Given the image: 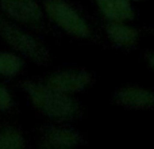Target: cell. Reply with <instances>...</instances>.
I'll list each match as a JSON object with an SVG mask.
<instances>
[{
    "instance_id": "6da1fadb",
    "label": "cell",
    "mask_w": 154,
    "mask_h": 149,
    "mask_svg": "<svg viewBox=\"0 0 154 149\" xmlns=\"http://www.w3.org/2000/svg\"><path fill=\"white\" fill-rule=\"evenodd\" d=\"M19 88L32 107L51 122L69 123L81 118V104L75 95L54 90L42 80H23L19 83Z\"/></svg>"
},
{
    "instance_id": "7a4b0ae2",
    "label": "cell",
    "mask_w": 154,
    "mask_h": 149,
    "mask_svg": "<svg viewBox=\"0 0 154 149\" xmlns=\"http://www.w3.org/2000/svg\"><path fill=\"white\" fill-rule=\"evenodd\" d=\"M0 38L26 60L45 67L51 61L49 48L31 30L12 22L0 12Z\"/></svg>"
},
{
    "instance_id": "3957f363",
    "label": "cell",
    "mask_w": 154,
    "mask_h": 149,
    "mask_svg": "<svg viewBox=\"0 0 154 149\" xmlns=\"http://www.w3.org/2000/svg\"><path fill=\"white\" fill-rule=\"evenodd\" d=\"M46 19L76 40H91L93 27L69 0H39Z\"/></svg>"
},
{
    "instance_id": "277c9868",
    "label": "cell",
    "mask_w": 154,
    "mask_h": 149,
    "mask_svg": "<svg viewBox=\"0 0 154 149\" xmlns=\"http://www.w3.org/2000/svg\"><path fill=\"white\" fill-rule=\"evenodd\" d=\"M0 12L31 31L46 29L48 19L39 0H0Z\"/></svg>"
},
{
    "instance_id": "5b68a950",
    "label": "cell",
    "mask_w": 154,
    "mask_h": 149,
    "mask_svg": "<svg viewBox=\"0 0 154 149\" xmlns=\"http://www.w3.org/2000/svg\"><path fill=\"white\" fill-rule=\"evenodd\" d=\"M42 81L57 91L69 95H77L92 87L95 77L92 72L82 68H65L46 74Z\"/></svg>"
},
{
    "instance_id": "8992f818",
    "label": "cell",
    "mask_w": 154,
    "mask_h": 149,
    "mask_svg": "<svg viewBox=\"0 0 154 149\" xmlns=\"http://www.w3.org/2000/svg\"><path fill=\"white\" fill-rule=\"evenodd\" d=\"M85 142L84 137L66 123H51L41 130L38 147L46 149H65L76 148Z\"/></svg>"
},
{
    "instance_id": "52a82bcc",
    "label": "cell",
    "mask_w": 154,
    "mask_h": 149,
    "mask_svg": "<svg viewBox=\"0 0 154 149\" xmlns=\"http://www.w3.org/2000/svg\"><path fill=\"white\" fill-rule=\"evenodd\" d=\"M112 102L126 110H134V111L154 110V91L135 84L123 85L114 92Z\"/></svg>"
},
{
    "instance_id": "ba28073f",
    "label": "cell",
    "mask_w": 154,
    "mask_h": 149,
    "mask_svg": "<svg viewBox=\"0 0 154 149\" xmlns=\"http://www.w3.org/2000/svg\"><path fill=\"white\" fill-rule=\"evenodd\" d=\"M95 4L107 23H131L135 19L131 0H95Z\"/></svg>"
},
{
    "instance_id": "9c48e42d",
    "label": "cell",
    "mask_w": 154,
    "mask_h": 149,
    "mask_svg": "<svg viewBox=\"0 0 154 149\" xmlns=\"http://www.w3.org/2000/svg\"><path fill=\"white\" fill-rule=\"evenodd\" d=\"M106 37L114 46L120 49H133L139 43L141 33L131 23H106Z\"/></svg>"
},
{
    "instance_id": "30bf717a",
    "label": "cell",
    "mask_w": 154,
    "mask_h": 149,
    "mask_svg": "<svg viewBox=\"0 0 154 149\" xmlns=\"http://www.w3.org/2000/svg\"><path fill=\"white\" fill-rule=\"evenodd\" d=\"M26 68V59L16 52L0 50V77L14 79L20 76Z\"/></svg>"
},
{
    "instance_id": "8fae6325",
    "label": "cell",
    "mask_w": 154,
    "mask_h": 149,
    "mask_svg": "<svg viewBox=\"0 0 154 149\" xmlns=\"http://www.w3.org/2000/svg\"><path fill=\"white\" fill-rule=\"evenodd\" d=\"M27 147L23 130L14 123L0 125V149H22Z\"/></svg>"
},
{
    "instance_id": "7c38bea8",
    "label": "cell",
    "mask_w": 154,
    "mask_h": 149,
    "mask_svg": "<svg viewBox=\"0 0 154 149\" xmlns=\"http://www.w3.org/2000/svg\"><path fill=\"white\" fill-rule=\"evenodd\" d=\"M15 109V99L5 84L0 83V113H11Z\"/></svg>"
},
{
    "instance_id": "4fadbf2b",
    "label": "cell",
    "mask_w": 154,
    "mask_h": 149,
    "mask_svg": "<svg viewBox=\"0 0 154 149\" xmlns=\"http://www.w3.org/2000/svg\"><path fill=\"white\" fill-rule=\"evenodd\" d=\"M145 61H146V65L149 67V69H152L154 72V50H150L145 54Z\"/></svg>"
},
{
    "instance_id": "5bb4252c",
    "label": "cell",
    "mask_w": 154,
    "mask_h": 149,
    "mask_svg": "<svg viewBox=\"0 0 154 149\" xmlns=\"http://www.w3.org/2000/svg\"><path fill=\"white\" fill-rule=\"evenodd\" d=\"M133 3H138V2H143V0H131Z\"/></svg>"
}]
</instances>
